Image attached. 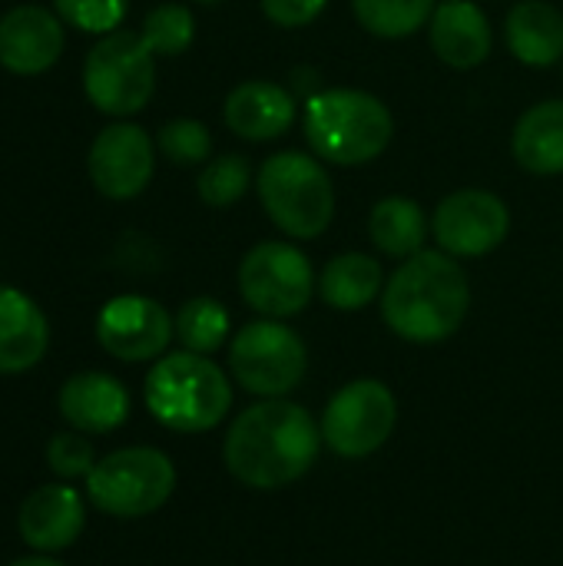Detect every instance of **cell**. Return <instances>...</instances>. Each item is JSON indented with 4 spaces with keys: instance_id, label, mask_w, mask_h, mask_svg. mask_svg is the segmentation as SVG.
Listing matches in <instances>:
<instances>
[{
    "instance_id": "15",
    "label": "cell",
    "mask_w": 563,
    "mask_h": 566,
    "mask_svg": "<svg viewBox=\"0 0 563 566\" xmlns=\"http://www.w3.org/2000/svg\"><path fill=\"white\" fill-rule=\"evenodd\" d=\"M86 524V501L63 484H43L30 491L17 514V534L33 554H60L76 544Z\"/></svg>"
},
{
    "instance_id": "10",
    "label": "cell",
    "mask_w": 563,
    "mask_h": 566,
    "mask_svg": "<svg viewBox=\"0 0 563 566\" xmlns=\"http://www.w3.org/2000/svg\"><path fill=\"white\" fill-rule=\"evenodd\" d=\"M398 424V401L378 378H358L338 388L322 411V441L345 461L372 458L388 444Z\"/></svg>"
},
{
    "instance_id": "9",
    "label": "cell",
    "mask_w": 563,
    "mask_h": 566,
    "mask_svg": "<svg viewBox=\"0 0 563 566\" xmlns=\"http://www.w3.org/2000/svg\"><path fill=\"white\" fill-rule=\"evenodd\" d=\"M315 292L319 275L295 242H259L239 262V295L262 318H292L309 308Z\"/></svg>"
},
{
    "instance_id": "29",
    "label": "cell",
    "mask_w": 563,
    "mask_h": 566,
    "mask_svg": "<svg viewBox=\"0 0 563 566\" xmlns=\"http://www.w3.org/2000/svg\"><path fill=\"white\" fill-rule=\"evenodd\" d=\"M53 10L63 23L76 27L80 33L106 36L119 30L129 13V0H53Z\"/></svg>"
},
{
    "instance_id": "16",
    "label": "cell",
    "mask_w": 563,
    "mask_h": 566,
    "mask_svg": "<svg viewBox=\"0 0 563 566\" xmlns=\"http://www.w3.org/2000/svg\"><path fill=\"white\" fill-rule=\"evenodd\" d=\"M129 391L106 371H76L60 385V418L80 434H110L129 418Z\"/></svg>"
},
{
    "instance_id": "4",
    "label": "cell",
    "mask_w": 563,
    "mask_h": 566,
    "mask_svg": "<svg viewBox=\"0 0 563 566\" xmlns=\"http://www.w3.org/2000/svg\"><path fill=\"white\" fill-rule=\"evenodd\" d=\"M302 129L322 163L365 166L388 149L395 136V116L375 93L335 86L305 99Z\"/></svg>"
},
{
    "instance_id": "20",
    "label": "cell",
    "mask_w": 563,
    "mask_h": 566,
    "mask_svg": "<svg viewBox=\"0 0 563 566\" xmlns=\"http://www.w3.org/2000/svg\"><path fill=\"white\" fill-rule=\"evenodd\" d=\"M504 43L524 66H554L563 56V13L548 0H518L504 17Z\"/></svg>"
},
{
    "instance_id": "31",
    "label": "cell",
    "mask_w": 563,
    "mask_h": 566,
    "mask_svg": "<svg viewBox=\"0 0 563 566\" xmlns=\"http://www.w3.org/2000/svg\"><path fill=\"white\" fill-rule=\"evenodd\" d=\"M262 13L282 27V30H299L309 27L322 17V10L329 7V0H259Z\"/></svg>"
},
{
    "instance_id": "33",
    "label": "cell",
    "mask_w": 563,
    "mask_h": 566,
    "mask_svg": "<svg viewBox=\"0 0 563 566\" xmlns=\"http://www.w3.org/2000/svg\"><path fill=\"white\" fill-rule=\"evenodd\" d=\"M196 3H219V0H196Z\"/></svg>"
},
{
    "instance_id": "19",
    "label": "cell",
    "mask_w": 563,
    "mask_h": 566,
    "mask_svg": "<svg viewBox=\"0 0 563 566\" xmlns=\"http://www.w3.org/2000/svg\"><path fill=\"white\" fill-rule=\"evenodd\" d=\"M50 348V322L43 308L20 289L0 285V375H23L43 361Z\"/></svg>"
},
{
    "instance_id": "22",
    "label": "cell",
    "mask_w": 563,
    "mask_h": 566,
    "mask_svg": "<svg viewBox=\"0 0 563 566\" xmlns=\"http://www.w3.org/2000/svg\"><path fill=\"white\" fill-rule=\"evenodd\" d=\"M382 265L365 252H342L329 259L319 275V295L335 312H362L382 295Z\"/></svg>"
},
{
    "instance_id": "6",
    "label": "cell",
    "mask_w": 563,
    "mask_h": 566,
    "mask_svg": "<svg viewBox=\"0 0 563 566\" xmlns=\"http://www.w3.org/2000/svg\"><path fill=\"white\" fill-rule=\"evenodd\" d=\"M176 491V468L159 448H119L86 474V501L119 521L156 514Z\"/></svg>"
},
{
    "instance_id": "1",
    "label": "cell",
    "mask_w": 563,
    "mask_h": 566,
    "mask_svg": "<svg viewBox=\"0 0 563 566\" xmlns=\"http://www.w3.org/2000/svg\"><path fill=\"white\" fill-rule=\"evenodd\" d=\"M322 444V424L309 408L285 398H262L232 421L222 461L239 484L252 491H279L312 471Z\"/></svg>"
},
{
    "instance_id": "8",
    "label": "cell",
    "mask_w": 563,
    "mask_h": 566,
    "mask_svg": "<svg viewBox=\"0 0 563 566\" xmlns=\"http://www.w3.org/2000/svg\"><path fill=\"white\" fill-rule=\"evenodd\" d=\"M229 371L256 398H285L309 371V348L285 322L259 318L232 335Z\"/></svg>"
},
{
    "instance_id": "27",
    "label": "cell",
    "mask_w": 563,
    "mask_h": 566,
    "mask_svg": "<svg viewBox=\"0 0 563 566\" xmlns=\"http://www.w3.org/2000/svg\"><path fill=\"white\" fill-rule=\"evenodd\" d=\"M139 36L156 56H179L196 40V17L186 3H159L143 17Z\"/></svg>"
},
{
    "instance_id": "25",
    "label": "cell",
    "mask_w": 563,
    "mask_h": 566,
    "mask_svg": "<svg viewBox=\"0 0 563 566\" xmlns=\"http://www.w3.org/2000/svg\"><path fill=\"white\" fill-rule=\"evenodd\" d=\"M438 0H352L355 20L382 36V40H402L428 27Z\"/></svg>"
},
{
    "instance_id": "18",
    "label": "cell",
    "mask_w": 563,
    "mask_h": 566,
    "mask_svg": "<svg viewBox=\"0 0 563 566\" xmlns=\"http://www.w3.org/2000/svg\"><path fill=\"white\" fill-rule=\"evenodd\" d=\"M428 40L441 63L455 70H475L491 56L494 33L488 13L471 0H445L428 20Z\"/></svg>"
},
{
    "instance_id": "2",
    "label": "cell",
    "mask_w": 563,
    "mask_h": 566,
    "mask_svg": "<svg viewBox=\"0 0 563 566\" xmlns=\"http://www.w3.org/2000/svg\"><path fill=\"white\" fill-rule=\"evenodd\" d=\"M471 282L461 262L441 249L405 259L382 289L385 325L411 345H441L468 318Z\"/></svg>"
},
{
    "instance_id": "11",
    "label": "cell",
    "mask_w": 563,
    "mask_h": 566,
    "mask_svg": "<svg viewBox=\"0 0 563 566\" xmlns=\"http://www.w3.org/2000/svg\"><path fill=\"white\" fill-rule=\"evenodd\" d=\"M511 232V209L498 192L458 189L445 196L431 216V235L455 259L491 255Z\"/></svg>"
},
{
    "instance_id": "26",
    "label": "cell",
    "mask_w": 563,
    "mask_h": 566,
    "mask_svg": "<svg viewBox=\"0 0 563 566\" xmlns=\"http://www.w3.org/2000/svg\"><path fill=\"white\" fill-rule=\"evenodd\" d=\"M252 186V166L246 156L239 153H222L216 159H209L196 179V192L206 206L212 209H229L236 206Z\"/></svg>"
},
{
    "instance_id": "3",
    "label": "cell",
    "mask_w": 563,
    "mask_h": 566,
    "mask_svg": "<svg viewBox=\"0 0 563 566\" xmlns=\"http://www.w3.org/2000/svg\"><path fill=\"white\" fill-rule=\"evenodd\" d=\"M143 398L163 428L176 434H202L226 421L232 408V381L209 355L183 348L153 361Z\"/></svg>"
},
{
    "instance_id": "32",
    "label": "cell",
    "mask_w": 563,
    "mask_h": 566,
    "mask_svg": "<svg viewBox=\"0 0 563 566\" xmlns=\"http://www.w3.org/2000/svg\"><path fill=\"white\" fill-rule=\"evenodd\" d=\"M7 566H63L53 554H30V557H20V560H13V564Z\"/></svg>"
},
{
    "instance_id": "24",
    "label": "cell",
    "mask_w": 563,
    "mask_h": 566,
    "mask_svg": "<svg viewBox=\"0 0 563 566\" xmlns=\"http://www.w3.org/2000/svg\"><path fill=\"white\" fill-rule=\"evenodd\" d=\"M229 332H232V318L219 298L196 295L183 302V308L176 312V338L186 352L216 355L229 342Z\"/></svg>"
},
{
    "instance_id": "5",
    "label": "cell",
    "mask_w": 563,
    "mask_h": 566,
    "mask_svg": "<svg viewBox=\"0 0 563 566\" xmlns=\"http://www.w3.org/2000/svg\"><path fill=\"white\" fill-rule=\"evenodd\" d=\"M256 192L272 219V226L289 239H319L335 216V189L319 163L309 153H275L259 166Z\"/></svg>"
},
{
    "instance_id": "12",
    "label": "cell",
    "mask_w": 563,
    "mask_h": 566,
    "mask_svg": "<svg viewBox=\"0 0 563 566\" xmlns=\"http://www.w3.org/2000/svg\"><path fill=\"white\" fill-rule=\"evenodd\" d=\"M86 172L100 196L113 202L136 199L139 192H146L156 172V143L136 123H126V119L110 123L90 143Z\"/></svg>"
},
{
    "instance_id": "21",
    "label": "cell",
    "mask_w": 563,
    "mask_h": 566,
    "mask_svg": "<svg viewBox=\"0 0 563 566\" xmlns=\"http://www.w3.org/2000/svg\"><path fill=\"white\" fill-rule=\"evenodd\" d=\"M511 153L524 172L561 176L563 172V99L531 106L511 136Z\"/></svg>"
},
{
    "instance_id": "17",
    "label": "cell",
    "mask_w": 563,
    "mask_h": 566,
    "mask_svg": "<svg viewBox=\"0 0 563 566\" xmlns=\"http://www.w3.org/2000/svg\"><path fill=\"white\" fill-rule=\"evenodd\" d=\"M226 126L249 143H269L292 129L295 123V93L282 83L246 80L229 90L222 106Z\"/></svg>"
},
{
    "instance_id": "30",
    "label": "cell",
    "mask_w": 563,
    "mask_h": 566,
    "mask_svg": "<svg viewBox=\"0 0 563 566\" xmlns=\"http://www.w3.org/2000/svg\"><path fill=\"white\" fill-rule=\"evenodd\" d=\"M100 458H96V451H93V444L86 441V434H80V431H60V434H53L50 438V444H46V464H50V471L60 478V481H76V478H83L86 481V474L93 471V464H96Z\"/></svg>"
},
{
    "instance_id": "7",
    "label": "cell",
    "mask_w": 563,
    "mask_h": 566,
    "mask_svg": "<svg viewBox=\"0 0 563 566\" xmlns=\"http://www.w3.org/2000/svg\"><path fill=\"white\" fill-rule=\"evenodd\" d=\"M83 93L106 116H136L156 93V53L133 30L100 36L83 60Z\"/></svg>"
},
{
    "instance_id": "28",
    "label": "cell",
    "mask_w": 563,
    "mask_h": 566,
    "mask_svg": "<svg viewBox=\"0 0 563 566\" xmlns=\"http://www.w3.org/2000/svg\"><path fill=\"white\" fill-rule=\"evenodd\" d=\"M156 149L176 166H199V163L212 159V133L206 123L179 116V119H169L159 126Z\"/></svg>"
},
{
    "instance_id": "23",
    "label": "cell",
    "mask_w": 563,
    "mask_h": 566,
    "mask_svg": "<svg viewBox=\"0 0 563 566\" xmlns=\"http://www.w3.org/2000/svg\"><path fill=\"white\" fill-rule=\"evenodd\" d=\"M368 239L382 255L405 262L425 249L428 216L408 196H385L382 202H375L368 216Z\"/></svg>"
},
{
    "instance_id": "13",
    "label": "cell",
    "mask_w": 563,
    "mask_h": 566,
    "mask_svg": "<svg viewBox=\"0 0 563 566\" xmlns=\"http://www.w3.org/2000/svg\"><path fill=\"white\" fill-rule=\"evenodd\" d=\"M176 338V318L146 295H116L96 315L100 348L126 365L156 361Z\"/></svg>"
},
{
    "instance_id": "14",
    "label": "cell",
    "mask_w": 563,
    "mask_h": 566,
    "mask_svg": "<svg viewBox=\"0 0 563 566\" xmlns=\"http://www.w3.org/2000/svg\"><path fill=\"white\" fill-rule=\"evenodd\" d=\"M63 27L60 13L40 3L10 7L0 17V66L13 76L46 73L66 46Z\"/></svg>"
}]
</instances>
